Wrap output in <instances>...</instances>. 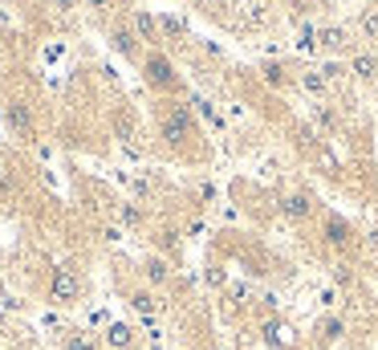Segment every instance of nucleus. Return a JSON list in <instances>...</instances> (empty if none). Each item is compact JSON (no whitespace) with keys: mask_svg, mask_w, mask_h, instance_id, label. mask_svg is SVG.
<instances>
[{"mask_svg":"<svg viewBox=\"0 0 378 350\" xmlns=\"http://www.w3.org/2000/svg\"><path fill=\"white\" fill-rule=\"evenodd\" d=\"M146 78H151L155 86H171L175 73H171V61H167L163 53H151V57H146Z\"/></svg>","mask_w":378,"mask_h":350,"instance_id":"nucleus-4","label":"nucleus"},{"mask_svg":"<svg viewBox=\"0 0 378 350\" xmlns=\"http://www.w3.org/2000/svg\"><path fill=\"white\" fill-rule=\"evenodd\" d=\"M317 122H322L326 131H333V115H330V110H317Z\"/></svg>","mask_w":378,"mask_h":350,"instance_id":"nucleus-22","label":"nucleus"},{"mask_svg":"<svg viewBox=\"0 0 378 350\" xmlns=\"http://www.w3.org/2000/svg\"><path fill=\"white\" fill-rule=\"evenodd\" d=\"M82 298V277L73 265H57L53 277H49V302L53 305H73Z\"/></svg>","mask_w":378,"mask_h":350,"instance_id":"nucleus-1","label":"nucleus"},{"mask_svg":"<svg viewBox=\"0 0 378 350\" xmlns=\"http://www.w3.org/2000/svg\"><path fill=\"white\" fill-rule=\"evenodd\" d=\"M350 240H354L350 224L338 220V216H330V220H326V245H330V249H350Z\"/></svg>","mask_w":378,"mask_h":350,"instance_id":"nucleus-3","label":"nucleus"},{"mask_svg":"<svg viewBox=\"0 0 378 350\" xmlns=\"http://www.w3.org/2000/svg\"><path fill=\"white\" fill-rule=\"evenodd\" d=\"M66 350H98L94 334H86V330H70L66 334Z\"/></svg>","mask_w":378,"mask_h":350,"instance_id":"nucleus-12","label":"nucleus"},{"mask_svg":"<svg viewBox=\"0 0 378 350\" xmlns=\"http://www.w3.org/2000/svg\"><path fill=\"white\" fill-rule=\"evenodd\" d=\"M4 118H8V126H13L17 135H29V131H33V115H29V106H24V102H8Z\"/></svg>","mask_w":378,"mask_h":350,"instance_id":"nucleus-5","label":"nucleus"},{"mask_svg":"<svg viewBox=\"0 0 378 350\" xmlns=\"http://www.w3.org/2000/svg\"><path fill=\"white\" fill-rule=\"evenodd\" d=\"M130 342H135V330L126 326V322H110L106 326V347L110 350H126Z\"/></svg>","mask_w":378,"mask_h":350,"instance_id":"nucleus-7","label":"nucleus"},{"mask_svg":"<svg viewBox=\"0 0 378 350\" xmlns=\"http://www.w3.org/2000/svg\"><path fill=\"white\" fill-rule=\"evenodd\" d=\"M317 45L330 49V53H342V49H346V33H342L338 24H330V29H322V33H317Z\"/></svg>","mask_w":378,"mask_h":350,"instance_id":"nucleus-10","label":"nucleus"},{"mask_svg":"<svg viewBox=\"0 0 378 350\" xmlns=\"http://www.w3.org/2000/svg\"><path fill=\"white\" fill-rule=\"evenodd\" d=\"M90 4H94V8H106V4H110V0H90Z\"/></svg>","mask_w":378,"mask_h":350,"instance_id":"nucleus-24","label":"nucleus"},{"mask_svg":"<svg viewBox=\"0 0 378 350\" xmlns=\"http://www.w3.org/2000/svg\"><path fill=\"white\" fill-rule=\"evenodd\" d=\"M135 29H139L142 37H151V33H155V21H151L146 13H139V17H135Z\"/></svg>","mask_w":378,"mask_h":350,"instance_id":"nucleus-19","label":"nucleus"},{"mask_svg":"<svg viewBox=\"0 0 378 350\" xmlns=\"http://www.w3.org/2000/svg\"><path fill=\"white\" fill-rule=\"evenodd\" d=\"M13 187V180H8V167H4V159H0V191H8Z\"/></svg>","mask_w":378,"mask_h":350,"instance_id":"nucleus-21","label":"nucleus"},{"mask_svg":"<svg viewBox=\"0 0 378 350\" xmlns=\"http://www.w3.org/2000/svg\"><path fill=\"white\" fill-rule=\"evenodd\" d=\"M260 73H264V82H269V86H285V82H289V78H285V70H281V66H264V70H260Z\"/></svg>","mask_w":378,"mask_h":350,"instance_id":"nucleus-18","label":"nucleus"},{"mask_svg":"<svg viewBox=\"0 0 378 350\" xmlns=\"http://www.w3.org/2000/svg\"><path fill=\"white\" fill-rule=\"evenodd\" d=\"M322 334H326V338H342V334H346V322H342V318H326V326H322Z\"/></svg>","mask_w":378,"mask_h":350,"instance_id":"nucleus-17","label":"nucleus"},{"mask_svg":"<svg viewBox=\"0 0 378 350\" xmlns=\"http://www.w3.org/2000/svg\"><path fill=\"white\" fill-rule=\"evenodd\" d=\"M281 208H285V216H293V220H305L309 212H313V204H309V196H285L281 200Z\"/></svg>","mask_w":378,"mask_h":350,"instance_id":"nucleus-9","label":"nucleus"},{"mask_svg":"<svg viewBox=\"0 0 378 350\" xmlns=\"http://www.w3.org/2000/svg\"><path fill=\"white\" fill-rule=\"evenodd\" d=\"M362 33H366V41H378V8L362 13Z\"/></svg>","mask_w":378,"mask_h":350,"instance_id":"nucleus-14","label":"nucleus"},{"mask_svg":"<svg viewBox=\"0 0 378 350\" xmlns=\"http://www.w3.org/2000/svg\"><path fill=\"white\" fill-rule=\"evenodd\" d=\"M142 269H146V277L155 281V285H163V281L171 277V269H167L163 257H146V265H142Z\"/></svg>","mask_w":378,"mask_h":350,"instance_id":"nucleus-13","label":"nucleus"},{"mask_svg":"<svg viewBox=\"0 0 378 350\" xmlns=\"http://www.w3.org/2000/svg\"><path fill=\"white\" fill-rule=\"evenodd\" d=\"M350 70H354V78H362V82H375L378 78V57L375 53H358L354 61H350Z\"/></svg>","mask_w":378,"mask_h":350,"instance_id":"nucleus-8","label":"nucleus"},{"mask_svg":"<svg viewBox=\"0 0 378 350\" xmlns=\"http://www.w3.org/2000/svg\"><path fill=\"white\" fill-rule=\"evenodd\" d=\"M130 305H135L139 314H146V318H151V314L159 309V298H155V293H146V289H135V293H130Z\"/></svg>","mask_w":378,"mask_h":350,"instance_id":"nucleus-11","label":"nucleus"},{"mask_svg":"<svg viewBox=\"0 0 378 350\" xmlns=\"http://www.w3.org/2000/svg\"><path fill=\"white\" fill-rule=\"evenodd\" d=\"M264 342H269L273 350L293 347V330L285 326V322H277V318H273V322H264Z\"/></svg>","mask_w":378,"mask_h":350,"instance_id":"nucleus-6","label":"nucleus"},{"mask_svg":"<svg viewBox=\"0 0 378 350\" xmlns=\"http://www.w3.org/2000/svg\"><path fill=\"white\" fill-rule=\"evenodd\" d=\"M301 86H305L309 94H326L330 82H326V73H305V78H301Z\"/></svg>","mask_w":378,"mask_h":350,"instance_id":"nucleus-15","label":"nucleus"},{"mask_svg":"<svg viewBox=\"0 0 378 350\" xmlns=\"http://www.w3.org/2000/svg\"><path fill=\"white\" fill-rule=\"evenodd\" d=\"M188 131H191L188 106H175V110L167 115V122H163V139L167 143H183V139H188Z\"/></svg>","mask_w":378,"mask_h":350,"instance_id":"nucleus-2","label":"nucleus"},{"mask_svg":"<svg viewBox=\"0 0 378 350\" xmlns=\"http://www.w3.org/2000/svg\"><path fill=\"white\" fill-rule=\"evenodd\" d=\"M114 45H119L122 53H135V33H130V29H114Z\"/></svg>","mask_w":378,"mask_h":350,"instance_id":"nucleus-16","label":"nucleus"},{"mask_svg":"<svg viewBox=\"0 0 378 350\" xmlns=\"http://www.w3.org/2000/svg\"><path fill=\"white\" fill-rule=\"evenodd\" d=\"M122 220H126V224H142V212L126 204V208H122Z\"/></svg>","mask_w":378,"mask_h":350,"instance_id":"nucleus-20","label":"nucleus"},{"mask_svg":"<svg viewBox=\"0 0 378 350\" xmlns=\"http://www.w3.org/2000/svg\"><path fill=\"white\" fill-rule=\"evenodd\" d=\"M53 4H57V8H73V0H53Z\"/></svg>","mask_w":378,"mask_h":350,"instance_id":"nucleus-23","label":"nucleus"}]
</instances>
